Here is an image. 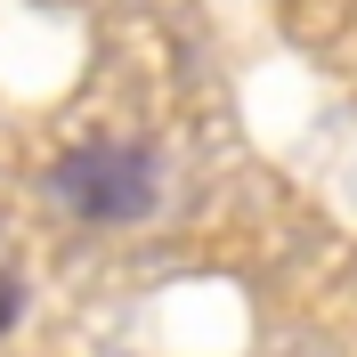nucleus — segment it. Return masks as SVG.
<instances>
[{"label":"nucleus","mask_w":357,"mask_h":357,"mask_svg":"<svg viewBox=\"0 0 357 357\" xmlns=\"http://www.w3.org/2000/svg\"><path fill=\"white\" fill-rule=\"evenodd\" d=\"M155 162H146V146H130V138H89V146H73L57 171H49V195L66 203L73 220L89 227H130L155 211Z\"/></svg>","instance_id":"f257e3e1"},{"label":"nucleus","mask_w":357,"mask_h":357,"mask_svg":"<svg viewBox=\"0 0 357 357\" xmlns=\"http://www.w3.org/2000/svg\"><path fill=\"white\" fill-rule=\"evenodd\" d=\"M17 317H24V292H17V276H0V333H8Z\"/></svg>","instance_id":"f03ea898"}]
</instances>
